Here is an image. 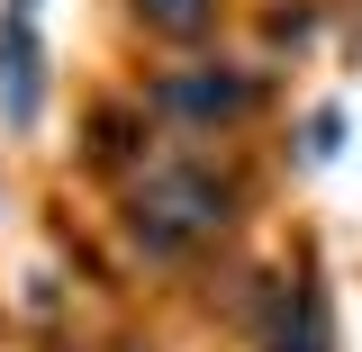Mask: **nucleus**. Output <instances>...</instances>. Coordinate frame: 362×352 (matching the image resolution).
Listing matches in <instances>:
<instances>
[{
	"label": "nucleus",
	"mask_w": 362,
	"mask_h": 352,
	"mask_svg": "<svg viewBox=\"0 0 362 352\" xmlns=\"http://www.w3.org/2000/svg\"><path fill=\"white\" fill-rule=\"evenodd\" d=\"M245 208V190L218 172V163H199V154H154V163H136L127 181V244L136 253H154V262H190V253H209L226 226Z\"/></svg>",
	"instance_id": "nucleus-1"
},
{
	"label": "nucleus",
	"mask_w": 362,
	"mask_h": 352,
	"mask_svg": "<svg viewBox=\"0 0 362 352\" xmlns=\"http://www.w3.org/2000/svg\"><path fill=\"white\" fill-rule=\"evenodd\" d=\"M263 99H272V82L245 63H173V73L145 82V109L190 135H235L245 118H263Z\"/></svg>",
	"instance_id": "nucleus-2"
},
{
	"label": "nucleus",
	"mask_w": 362,
	"mask_h": 352,
	"mask_svg": "<svg viewBox=\"0 0 362 352\" xmlns=\"http://www.w3.org/2000/svg\"><path fill=\"white\" fill-rule=\"evenodd\" d=\"M263 352H335V308L308 271L272 289V316H263Z\"/></svg>",
	"instance_id": "nucleus-3"
},
{
	"label": "nucleus",
	"mask_w": 362,
	"mask_h": 352,
	"mask_svg": "<svg viewBox=\"0 0 362 352\" xmlns=\"http://www.w3.org/2000/svg\"><path fill=\"white\" fill-rule=\"evenodd\" d=\"M0 90H9V118L28 127L37 118V0L9 9V45H0Z\"/></svg>",
	"instance_id": "nucleus-4"
},
{
	"label": "nucleus",
	"mask_w": 362,
	"mask_h": 352,
	"mask_svg": "<svg viewBox=\"0 0 362 352\" xmlns=\"http://www.w3.org/2000/svg\"><path fill=\"white\" fill-rule=\"evenodd\" d=\"M127 9L154 45H209L218 18H226V0H127Z\"/></svg>",
	"instance_id": "nucleus-5"
},
{
	"label": "nucleus",
	"mask_w": 362,
	"mask_h": 352,
	"mask_svg": "<svg viewBox=\"0 0 362 352\" xmlns=\"http://www.w3.org/2000/svg\"><path fill=\"white\" fill-rule=\"evenodd\" d=\"M127 154H136V145H127V118H118V109H100V127H90V163H100V172H118Z\"/></svg>",
	"instance_id": "nucleus-6"
}]
</instances>
